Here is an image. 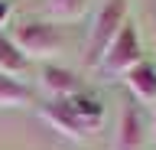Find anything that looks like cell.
<instances>
[{
    "instance_id": "6da1fadb",
    "label": "cell",
    "mask_w": 156,
    "mask_h": 150,
    "mask_svg": "<svg viewBox=\"0 0 156 150\" xmlns=\"http://www.w3.org/2000/svg\"><path fill=\"white\" fill-rule=\"evenodd\" d=\"M127 7H130V0H104V7L98 10L94 30H91V39H88V56H85L91 69L101 65L104 52L111 49V42L117 39V33L124 30V23H127Z\"/></svg>"
},
{
    "instance_id": "7a4b0ae2",
    "label": "cell",
    "mask_w": 156,
    "mask_h": 150,
    "mask_svg": "<svg viewBox=\"0 0 156 150\" xmlns=\"http://www.w3.org/2000/svg\"><path fill=\"white\" fill-rule=\"evenodd\" d=\"M10 39L26 59H49L62 49V33L52 23H20Z\"/></svg>"
},
{
    "instance_id": "3957f363",
    "label": "cell",
    "mask_w": 156,
    "mask_h": 150,
    "mask_svg": "<svg viewBox=\"0 0 156 150\" xmlns=\"http://www.w3.org/2000/svg\"><path fill=\"white\" fill-rule=\"evenodd\" d=\"M136 62H143V49H140V36H136L133 23H124V30L117 33V39L111 42V49L104 52V59L98 69L107 75H127Z\"/></svg>"
},
{
    "instance_id": "277c9868",
    "label": "cell",
    "mask_w": 156,
    "mask_h": 150,
    "mask_svg": "<svg viewBox=\"0 0 156 150\" xmlns=\"http://www.w3.org/2000/svg\"><path fill=\"white\" fill-rule=\"evenodd\" d=\"M143 137H146V127H143V118H140V108L133 101H127L124 111H120V124H117V150H140L143 147Z\"/></svg>"
},
{
    "instance_id": "5b68a950",
    "label": "cell",
    "mask_w": 156,
    "mask_h": 150,
    "mask_svg": "<svg viewBox=\"0 0 156 150\" xmlns=\"http://www.w3.org/2000/svg\"><path fill=\"white\" fill-rule=\"evenodd\" d=\"M42 121L46 124H52V127L62 134V137H72V140H81L88 137V130L78 124V118L72 114V108H68V101H49V104H42Z\"/></svg>"
},
{
    "instance_id": "8992f818",
    "label": "cell",
    "mask_w": 156,
    "mask_h": 150,
    "mask_svg": "<svg viewBox=\"0 0 156 150\" xmlns=\"http://www.w3.org/2000/svg\"><path fill=\"white\" fill-rule=\"evenodd\" d=\"M42 88H46L55 101H65V98H75L78 91H81V79H78L72 69L46 65V69H42Z\"/></svg>"
},
{
    "instance_id": "52a82bcc",
    "label": "cell",
    "mask_w": 156,
    "mask_h": 150,
    "mask_svg": "<svg viewBox=\"0 0 156 150\" xmlns=\"http://www.w3.org/2000/svg\"><path fill=\"white\" fill-rule=\"evenodd\" d=\"M124 79H127V88L133 91L136 101H156V65L153 62H146V59L136 62Z\"/></svg>"
},
{
    "instance_id": "ba28073f",
    "label": "cell",
    "mask_w": 156,
    "mask_h": 150,
    "mask_svg": "<svg viewBox=\"0 0 156 150\" xmlns=\"http://www.w3.org/2000/svg\"><path fill=\"white\" fill-rule=\"evenodd\" d=\"M68 108H72V114L78 118V124L91 134L94 127H101V121H104V104L98 98H91V95H85V91H78L75 98H65Z\"/></svg>"
},
{
    "instance_id": "9c48e42d",
    "label": "cell",
    "mask_w": 156,
    "mask_h": 150,
    "mask_svg": "<svg viewBox=\"0 0 156 150\" xmlns=\"http://www.w3.org/2000/svg\"><path fill=\"white\" fill-rule=\"evenodd\" d=\"M26 56L16 49V42L10 39V36H3L0 33V75H7V79H16V75H23L26 72Z\"/></svg>"
},
{
    "instance_id": "30bf717a",
    "label": "cell",
    "mask_w": 156,
    "mask_h": 150,
    "mask_svg": "<svg viewBox=\"0 0 156 150\" xmlns=\"http://www.w3.org/2000/svg\"><path fill=\"white\" fill-rule=\"evenodd\" d=\"M33 101V91L16 79H7L0 75V108H23Z\"/></svg>"
},
{
    "instance_id": "8fae6325",
    "label": "cell",
    "mask_w": 156,
    "mask_h": 150,
    "mask_svg": "<svg viewBox=\"0 0 156 150\" xmlns=\"http://www.w3.org/2000/svg\"><path fill=\"white\" fill-rule=\"evenodd\" d=\"M85 10H88V0H49V16L62 20V23L81 20Z\"/></svg>"
},
{
    "instance_id": "7c38bea8",
    "label": "cell",
    "mask_w": 156,
    "mask_h": 150,
    "mask_svg": "<svg viewBox=\"0 0 156 150\" xmlns=\"http://www.w3.org/2000/svg\"><path fill=\"white\" fill-rule=\"evenodd\" d=\"M7 20H10V3H7V0H0V26H3Z\"/></svg>"
},
{
    "instance_id": "4fadbf2b",
    "label": "cell",
    "mask_w": 156,
    "mask_h": 150,
    "mask_svg": "<svg viewBox=\"0 0 156 150\" xmlns=\"http://www.w3.org/2000/svg\"><path fill=\"white\" fill-rule=\"evenodd\" d=\"M153 134H156V118H153Z\"/></svg>"
}]
</instances>
